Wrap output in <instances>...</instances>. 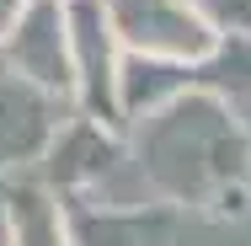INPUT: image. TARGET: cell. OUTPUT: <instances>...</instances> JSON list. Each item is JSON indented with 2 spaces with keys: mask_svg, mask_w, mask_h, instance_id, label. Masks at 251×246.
Wrapping results in <instances>:
<instances>
[{
  "mask_svg": "<svg viewBox=\"0 0 251 246\" xmlns=\"http://www.w3.org/2000/svg\"><path fill=\"white\" fill-rule=\"evenodd\" d=\"M118 27L160 54H203L208 49V32L203 22H193L176 0H118Z\"/></svg>",
  "mask_w": 251,
  "mask_h": 246,
  "instance_id": "1",
  "label": "cell"
},
{
  "mask_svg": "<svg viewBox=\"0 0 251 246\" xmlns=\"http://www.w3.org/2000/svg\"><path fill=\"white\" fill-rule=\"evenodd\" d=\"M11 5H16V0H0V27H5V16H11Z\"/></svg>",
  "mask_w": 251,
  "mask_h": 246,
  "instance_id": "2",
  "label": "cell"
}]
</instances>
